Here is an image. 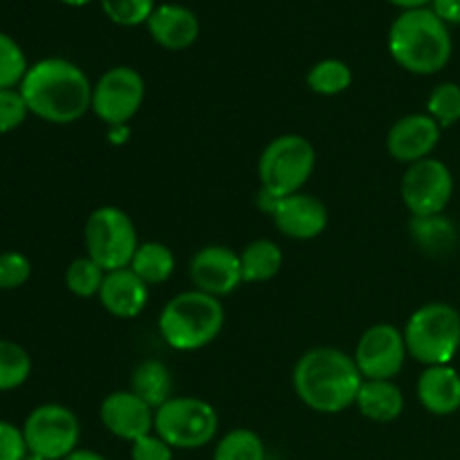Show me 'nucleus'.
<instances>
[{
    "instance_id": "nucleus-1",
    "label": "nucleus",
    "mask_w": 460,
    "mask_h": 460,
    "mask_svg": "<svg viewBox=\"0 0 460 460\" xmlns=\"http://www.w3.org/2000/svg\"><path fill=\"white\" fill-rule=\"evenodd\" d=\"M18 90L31 115L49 124H72L93 108L88 75L66 58H43L30 66Z\"/></svg>"
},
{
    "instance_id": "nucleus-2",
    "label": "nucleus",
    "mask_w": 460,
    "mask_h": 460,
    "mask_svg": "<svg viewBox=\"0 0 460 460\" xmlns=\"http://www.w3.org/2000/svg\"><path fill=\"white\" fill-rule=\"evenodd\" d=\"M362 382L355 358L328 346L301 355L292 373L296 398L319 413H340L353 407Z\"/></svg>"
},
{
    "instance_id": "nucleus-3",
    "label": "nucleus",
    "mask_w": 460,
    "mask_h": 460,
    "mask_svg": "<svg viewBox=\"0 0 460 460\" xmlns=\"http://www.w3.org/2000/svg\"><path fill=\"white\" fill-rule=\"evenodd\" d=\"M449 27L429 7L409 9L389 30V52L400 67L411 75H436L452 58Z\"/></svg>"
},
{
    "instance_id": "nucleus-4",
    "label": "nucleus",
    "mask_w": 460,
    "mask_h": 460,
    "mask_svg": "<svg viewBox=\"0 0 460 460\" xmlns=\"http://www.w3.org/2000/svg\"><path fill=\"white\" fill-rule=\"evenodd\" d=\"M225 308L200 290L175 295L160 313V335L173 350H200L220 335Z\"/></svg>"
},
{
    "instance_id": "nucleus-5",
    "label": "nucleus",
    "mask_w": 460,
    "mask_h": 460,
    "mask_svg": "<svg viewBox=\"0 0 460 460\" xmlns=\"http://www.w3.org/2000/svg\"><path fill=\"white\" fill-rule=\"evenodd\" d=\"M402 332L416 362L425 367L452 364L460 350V313L443 301L425 304L409 317Z\"/></svg>"
},
{
    "instance_id": "nucleus-6",
    "label": "nucleus",
    "mask_w": 460,
    "mask_h": 460,
    "mask_svg": "<svg viewBox=\"0 0 460 460\" xmlns=\"http://www.w3.org/2000/svg\"><path fill=\"white\" fill-rule=\"evenodd\" d=\"M317 153L305 137L295 133L281 135L263 148L259 160L261 191L272 198L299 193L314 171Z\"/></svg>"
},
{
    "instance_id": "nucleus-7",
    "label": "nucleus",
    "mask_w": 460,
    "mask_h": 460,
    "mask_svg": "<svg viewBox=\"0 0 460 460\" xmlns=\"http://www.w3.org/2000/svg\"><path fill=\"white\" fill-rule=\"evenodd\" d=\"M85 252L106 272L128 268L139 247L137 229L124 209L112 205L97 207L85 220Z\"/></svg>"
},
{
    "instance_id": "nucleus-8",
    "label": "nucleus",
    "mask_w": 460,
    "mask_h": 460,
    "mask_svg": "<svg viewBox=\"0 0 460 460\" xmlns=\"http://www.w3.org/2000/svg\"><path fill=\"white\" fill-rule=\"evenodd\" d=\"M218 431V413L200 398L178 395L155 411V434L178 449H198Z\"/></svg>"
},
{
    "instance_id": "nucleus-9",
    "label": "nucleus",
    "mask_w": 460,
    "mask_h": 460,
    "mask_svg": "<svg viewBox=\"0 0 460 460\" xmlns=\"http://www.w3.org/2000/svg\"><path fill=\"white\" fill-rule=\"evenodd\" d=\"M27 452L45 460H63L79 445L81 427L75 411L63 404H40L21 427Z\"/></svg>"
},
{
    "instance_id": "nucleus-10",
    "label": "nucleus",
    "mask_w": 460,
    "mask_h": 460,
    "mask_svg": "<svg viewBox=\"0 0 460 460\" xmlns=\"http://www.w3.org/2000/svg\"><path fill=\"white\" fill-rule=\"evenodd\" d=\"M144 94H146V85L135 67H111L93 85V108L90 111L111 128L126 126L142 108Z\"/></svg>"
},
{
    "instance_id": "nucleus-11",
    "label": "nucleus",
    "mask_w": 460,
    "mask_h": 460,
    "mask_svg": "<svg viewBox=\"0 0 460 460\" xmlns=\"http://www.w3.org/2000/svg\"><path fill=\"white\" fill-rule=\"evenodd\" d=\"M400 193L411 216L443 214L454 196V175L445 162L427 157L416 164H409L400 184Z\"/></svg>"
},
{
    "instance_id": "nucleus-12",
    "label": "nucleus",
    "mask_w": 460,
    "mask_h": 460,
    "mask_svg": "<svg viewBox=\"0 0 460 460\" xmlns=\"http://www.w3.org/2000/svg\"><path fill=\"white\" fill-rule=\"evenodd\" d=\"M407 355L404 332L391 323H376L359 337L353 358L364 380H394Z\"/></svg>"
},
{
    "instance_id": "nucleus-13",
    "label": "nucleus",
    "mask_w": 460,
    "mask_h": 460,
    "mask_svg": "<svg viewBox=\"0 0 460 460\" xmlns=\"http://www.w3.org/2000/svg\"><path fill=\"white\" fill-rule=\"evenodd\" d=\"M259 202L261 209L272 216L279 232L295 241H313L328 227L326 205L310 193L299 191L286 198H272L261 191Z\"/></svg>"
},
{
    "instance_id": "nucleus-14",
    "label": "nucleus",
    "mask_w": 460,
    "mask_h": 460,
    "mask_svg": "<svg viewBox=\"0 0 460 460\" xmlns=\"http://www.w3.org/2000/svg\"><path fill=\"white\" fill-rule=\"evenodd\" d=\"M189 277L196 290L207 292L216 299L227 296L243 283L241 256L225 245H207L191 259Z\"/></svg>"
},
{
    "instance_id": "nucleus-15",
    "label": "nucleus",
    "mask_w": 460,
    "mask_h": 460,
    "mask_svg": "<svg viewBox=\"0 0 460 460\" xmlns=\"http://www.w3.org/2000/svg\"><path fill=\"white\" fill-rule=\"evenodd\" d=\"M99 418L112 436L128 443L155 431V411L133 391H112L106 395L99 409Z\"/></svg>"
},
{
    "instance_id": "nucleus-16",
    "label": "nucleus",
    "mask_w": 460,
    "mask_h": 460,
    "mask_svg": "<svg viewBox=\"0 0 460 460\" xmlns=\"http://www.w3.org/2000/svg\"><path fill=\"white\" fill-rule=\"evenodd\" d=\"M438 142L440 126L427 112H413L391 126L389 135H386V151L394 160L416 164V162L431 157Z\"/></svg>"
},
{
    "instance_id": "nucleus-17",
    "label": "nucleus",
    "mask_w": 460,
    "mask_h": 460,
    "mask_svg": "<svg viewBox=\"0 0 460 460\" xmlns=\"http://www.w3.org/2000/svg\"><path fill=\"white\" fill-rule=\"evenodd\" d=\"M146 27L157 45H162L164 49H173V52L191 48L200 34V22H198L196 13L189 7L173 3L157 4L146 21Z\"/></svg>"
},
{
    "instance_id": "nucleus-18",
    "label": "nucleus",
    "mask_w": 460,
    "mask_h": 460,
    "mask_svg": "<svg viewBox=\"0 0 460 460\" xmlns=\"http://www.w3.org/2000/svg\"><path fill=\"white\" fill-rule=\"evenodd\" d=\"M99 304L103 310L119 319H133L146 308L148 286L130 268L106 272L99 290Z\"/></svg>"
},
{
    "instance_id": "nucleus-19",
    "label": "nucleus",
    "mask_w": 460,
    "mask_h": 460,
    "mask_svg": "<svg viewBox=\"0 0 460 460\" xmlns=\"http://www.w3.org/2000/svg\"><path fill=\"white\" fill-rule=\"evenodd\" d=\"M418 400L434 416H452L460 409V373L452 364L427 367L416 385Z\"/></svg>"
},
{
    "instance_id": "nucleus-20",
    "label": "nucleus",
    "mask_w": 460,
    "mask_h": 460,
    "mask_svg": "<svg viewBox=\"0 0 460 460\" xmlns=\"http://www.w3.org/2000/svg\"><path fill=\"white\" fill-rule=\"evenodd\" d=\"M355 404L368 420L394 422L404 411V395L394 380H364Z\"/></svg>"
},
{
    "instance_id": "nucleus-21",
    "label": "nucleus",
    "mask_w": 460,
    "mask_h": 460,
    "mask_svg": "<svg viewBox=\"0 0 460 460\" xmlns=\"http://www.w3.org/2000/svg\"><path fill=\"white\" fill-rule=\"evenodd\" d=\"M130 391L137 398H142L153 411L169 402L173 398V377L166 364L157 362V359H146V362L137 364L130 377Z\"/></svg>"
},
{
    "instance_id": "nucleus-22",
    "label": "nucleus",
    "mask_w": 460,
    "mask_h": 460,
    "mask_svg": "<svg viewBox=\"0 0 460 460\" xmlns=\"http://www.w3.org/2000/svg\"><path fill=\"white\" fill-rule=\"evenodd\" d=\"M409 232L416 245L431 256L449 254L458 243L456 225L443 214L436 216H411Z\"/></svg>"
},
{
    "instance_id": "nucleus-23",
    "label": "nucleus",
    "mask_w": 460,
    "mask_h": 460,
    "mask_svg": "<svg viewBox=\"0 0 460 460\" xmlns=\"http://www.w3.org/2000/svg\"><path fill=\"white\" fill-rule=\"evenodd\" d=\"M238 256H241L243 283L270 281V279L277 277L283 268L281 247L274 241H268V238L252 241Z\"/></svg>"
},
{
    "instance_id": "nucleus-24",
    "label": "nucleus",
    "mask_w": 460,
    "mask_h": 460,
    "mask_svg": "<svg viewBox=\"0 0 460 460\" xmlns=\"http://www.w3.org/2000/svg\"><path fill=\"white\" fill-rule=\"evenodd\" d=\"M128 268L133 270L146 286H160V283L169 281L171 274H173L175 256L164 243H139L137 252H135Z\"/></svg>"
},
{
    "instance_id": "nucleus-25",
    "label": "nucleus",
    "mask_w": 460,
    "mask_h": 460,
    "mask_svg": "<svg viewBox=\"0 0 460 460\" xmlns=\"http://www.w3.org/2000/svg\"><path fill=\"white\" fill-rule=\"evenodd\" d=\"M308 88L314 94H322V97H335V94L346 93L353 84V72L340 58H323V61L314 63L310 67L308 76Z\"/></svg>"
},
{
    "instance_id": "nucleus-26",
    "label": "nucleus",
    "mask_w": 460,
    "mask_h": 460,
    "mask_svg": "<svg viewBox=\"0 0 460 460\" xmlns=\"http://www.w3.org/2000/svg\"><path fill=\"white\" fill-rule=\"evenodd\" d=\"M30 373V353L16 341L0 340V391H13L22 386Z\"/></svg>"
},
{
    "instance_id": "nucleus-27",
    "label": "nucleus",
    "mask_w": 460,
    "mask_h": 460,
    "mask_svg": "<svg viewBox=\"0 0 460 460\" xmlns=\"http://www.w3.org/2000/svg\"><path fill=\"white\" fill-rule=\"evenodd\" d=\"M214 460H265V445L252 429H232L216 445Z\"/></svg>"
},
{
    "instance_id": "nucleus-28",
    "label": "nucleus",
    "mask_w": 460,
    "mask_h": 460,
    "mask_svg": "<svg viewBox=\"0 0 460 460\" xmlns=\"http://www.w3.org/2000/svg\"><path fill=\"white\" fill-rule=\"evenodd\" d=\"M106 279V270L99 263H94L88 254L79 256L72 261L66 270V286L72 295L88 299V296H97L102 290V283Z\"/></svg>"
},
{
    "instance_id": "nucleus-29",
    "label": "nucleus",
    "mask_w": 460,
    "mask_h": 460,
    "mask_svg": "<svg viewBox=\"0 0 460 460\" xmlns=\"http://www.w3.org/2000/svg\"><path fill=\"white\" fill-rule=\"evenodd\" d=\"M427 115L440 126V128H449V126L460 121V85L454 81H445L431 90L429 99H427Z\"/></svg>"
},
{
    "instance_id": "nucleus-30",
    "label": "nucleus",
    "mask_w": 460,
    "mask_h": 460,
    "mask_svg": "<svg viewBox=\"0 0 460 460\" xmlns=\"http://www.w3.org/2000/svg\"><path fill=\"white\" fill-rule=\"evenodd\" d=\"M27 70L30 66L21 45L9 34L0 31V90L21 88Z\"/></svg>"
},
{
    "instance_id": "nucleus-31",
    "label": "nucleus",
    "mask_w": 460,
    "mask_h": 460,
    "mask_svg": "<svg viewBox=\"0 0 460 460\" xmlns=\"http://www.w3.org/2000/svg\"><path fill=\"white\" fill-rule=\"evenodd\" d=\"M155 0H102V9L112 22L124 27L142 25L151 18Z\"/></svg>"
},
{
    "instance_id": "nucleus-32",
    "label": "nucleus",
    "mask_w": 460,
    "mask_h": 460,
    "mask_svg": "<svg viewBox=\"0 0 460 460\" xmlns=\"http://www.w3.org/2000/svg\"><path fill=\"white\" fill-rule=\"evenodd\" d=\"M31 277V263L21 252L0 254V290H16L25 286Z\"/></svg>"
},
{
    "instance_id": "nucleus-33",
    "label": "nucleus",
    "mask_w": 460,
    "mask_h": 460,
    "mask_svg": "<svg viewBox=\"0 0 460 460\" xmlns=\"http://www.w3.org/2000/svg\"><path fill=\"white\" fill-rule=\"evenodd\" d=\"M30 108L21 90H0V133H12L18 126L25 124Z\"/></svg>"
},
{
    "instance_id": "nucleus-34",
    "label": "nucleus",
    "mask_w": 460,
    "mask_h": 460,
    "mask_svg": "<svg viewBox=\"0 0 460 460\" xmlns=\"http://www.w3.org/2000/svg\"><path fill=\"white\" fill-rule=\"evenodd\" d=\"M130 445H133L130 447L133 460H173V447L157 434H148Z\"/></svg>"
},
{
    "instance_id": "nucleus-35",
    "label": "nucleus",
    "mask_w": 460,
    "mask_h": 460,
    "mask_svg": "<svg viewBox=\"0 0 460 460\" xmlns=\"http://www.w3.org/2000/svg\"><path fill=\"white\" fill-rule=\"evenodd\" d=\"M27 454V443L22 429L12 422L0 420V460H22Z\"/></svg>"
},
{
    "instance_id": "nucleus-36",
    "label": "nucleus",
    "mask_w": 460,
    "mask_h": 460,
    "mask_svg": "<svg viewBox=\"0 0 460 460\" xmlns=\"http://www.w3.org/2000/svg\"><path fill=\"white\" fill-rule=\"evenodd\" d=\"M429 9L447 27L460 25V0H431Z\"/></svg>"
},
{
    "instance_id": "nucleus-37",
    "label": "nucleus",
    "mask_w": 460,
    "mask_h": 460,
    "mask_svg": "<svg viewBox=\"0 0 460 460\" xmlns=\"http://www.w3.org/2000/svg\"><path fill=\"white\" fill-rule=\"evenodd\" d=\"M391 4L400 7L402 12H409V9H422L427 4H431V0H389Z\"/></svg>"
},
{
    "instance_id": "nucleus-38",
    "label": "nucleus",
    "mask_w": 460,
    "mask_h": 460,
    "mask_svg": "<svg viewBox=\"0 0 460 460\" xmlns=\"http://www.w3.org/2000/svg\"><path fill=\"white\" fill-rule=\"evenodd\" d=\"M63 460H106V458L97 452H90V449H75L70 456L63 458Z\"/></svg>"
},
{
    "instance_id": "nucleus-39",
    "label": "nucleus",
    "mask_w": 460,
    "mask_h": 460,
    "mask_svg": "<svg viewBox=\"0 0 460 460\" xmlns=\"http://www.w3.org/2000/svg\"><path fill=\"white\" fill-rule=\"evenodd\" d=\"M61 3L70 4V7H84V4L93 3V0H61Z\"/></svg>"
},
{
    "instance_id": "nucleus-40",
    "label": "nucleus",
    "mask_w": 460,
    "mask_h": 460,
    "mask_svg": "<svg viewBox=\"0 0 460 460\" xmlns=\"http://www.w3.org/2000/svg\"><path fill=\"white\" fill-rule=\"evenodd\" d=\"M22 460H45V458H40V456H36V454L27 452V454H25V456H22Z\"/></svg>"
}]
</instances>
